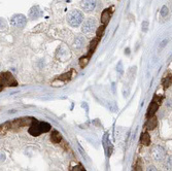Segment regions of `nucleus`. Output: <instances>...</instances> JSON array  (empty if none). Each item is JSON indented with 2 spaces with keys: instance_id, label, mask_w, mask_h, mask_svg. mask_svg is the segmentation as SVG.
Masks as SVG:
<instances>
[{
  "instance_id": "obj_2",
  "label": "nucleus",
  "mask_w": 172,
  "mask_h": 171,
  "mask_svg": "<svg viewBox=\"0 0 172 171\" xmlns=\"http://www.w3.org/2000/svg\"><path fill=\"white\" fill-rule=\"evenodd\" d=\"M51 130V125L44 122H36L29 128V133L32 136H38L41 133H46Z\"/></svg>"
},
{
  "instance_id": "obj_20",
  "label": "nucleus",
  "mask_w": 172,
  "mask_h": 171,
  "mask_svg": "<svg viewBox=\"0 0 172 171\" xmlns=\"http://www.w3.org/2000/svg\"><path fill=\"white\" fill-rule=\"evenodd\" d=\"M134 171H142V163H141L140 159H138L137 163H136V165H135Z\"/></svg>"
},
{
  "instance_id": "obj_11",
  "label": "nucleus",
  "mask_w": 172,
  "mask_h": 171,
  "mask_svg": "<svg viewBox=\"0 0 172 171\" xmlns=\"http://www.w3.org/2000/svg\"><path fill=\"white\" fill-rule=\"evenodd\" d=\"M145 126H146V128L149 129V130H154V129H156L157 127H158V119H157L155 116L149 117Z\"/></svg>"
},
{
  "instance_id": "obj_25",
  "label": "nucleus",
  "mask_w": 172,
  "mask_h": 171,
  "mask_svg": "<svg viewBox=\"0 0 172 171\" xmlns=\"http://www.w3.org/2000/svg\"><path fill=\"white\" fill-rule=\"evenodd\" d=\"M168 105V107H171L172 106V100L171 99H169V100H167V101H166V106Z\"/></svg>"
},
{
  "instance_id": "obj_28",
  "label": "nucleus",
  "mask_w": 172,
  "mask_h": 171,
  "mask_svg": "<svg viewBox=\"0 0 172 171\" xmlns=\"http://www.w3.org/2000/svg\"><path fill=\"white\" fill-rule=\"evenodd\" d=\"M52 171H59V170H52Z\"/></svg>"
},
{
  "instance_id": "obj_27",
  "label": "nucleus",
  "mask_w": 172,
  "mask_h": 171,
  "mask_svg": "<svg viewBox=\"0 0 172 171\" xmlns=\"http://www.w3.org/2000/svg\"><path fill=\"white\" fill-rule=\"evenodd\" d=\"M118 65H122V63H120V64H118ZM118 71H120V72H122V68H121V67H120V69H118Z\"/></svg>"
},
{
  "instance_id": "obj_12",
  "label": "nucleus",
  "mask_w": 172,
  "mask_h": 171,
  "mask_svg": "<svg viewBox=\"0 0 172 171\" xmlns=\"http://www.w3.org/2000/svg\"><path fill=\"white\" fill-rule=\"evenodd\" d=\"M86 45V39L82 36H76L74 41H73V46L76 50H81Z\"/></svg>"
},
{
  "instance_id": "obj_23",
  "label": "nucleus",
  "mask_w": 172,
  "mask_h": 171,
  "mask_svg": "<svg viewBox=\"0 0 172 171\" xmlns=\"http://www.w3.org/2000/svg\"><path fill=\"white\" fill-rule=\"evenodd\" d=\"M168 41H169V39H164V40H163L162 42H161V45H160V48H159V50H162L163 48H164V46H165L168 43Z\"/></svg>"
},
{
  "instance_id": "obj_13",
  "label": "nucleus",
  "mask_w": 172,
  "mask_h": 171,
  "mask_svg": "<svg viewBox=\"0 0 172 171\" xmlns=\"http://www.w3.org/2000/svg\"><path fill=\"white\" fill-rule=\"evenodd\" d=\"M171 85H172V74L171 73H167L162 78V86L164 89H168Z\"/></svg>"
},
{
  "instance_id": "obj_8",
  "label": "nucleus",
  "mask_w": 172,
  "mask_h": 171,
  "mask_svg": "<svg viewBox=\"0 0 172 171\" xmlns=\"http://www.w3.org/2000/svg\"><path fill=\"white\" fill-rule=\"evenodd\" d=\"M161 98H159L158 96H156L155 98L153 99L152 103L150 104L149 106V109H147V113H146V117H154V114L157 113V110H158L160 104H161Z\"/></svg>"
},
{
  "instance_id": "obj_1",
  "label": "nucleus",
  "mask_w": 172,
  "mask_h": 171,
  "mask_svg": "<svg viewBox=\"0 0 172 171\" xmlns=\"http://www.w3.org/2000/svg\"><path fill=\"white\" fill-rule=\"evenodd\" d=\"M84 14L81 10H73L67 14V23L71 27H78L84 21Z\"/></svg>"
},
{
  "instance_id": "obj_22",
  "label": "nucleus",
  "mask_w": 172,
  "mask_h": 171,
  "mask_svg": "<svg viewBox=\"0 0 172 171\" xmlns=\"http://www.w3.org/2000/svg\"><path fill=\"white\" fill-rule=\"evenodd\" d=\"M71 171H85V170H84V168H82V165H78V166L73 167Z\"/></svg>"
},
{
  "instance_id": "obj_15",
  "label": "nucleus",
  "mask_w": 172,
  "mask_h": 171,
  "mask_svg": "<svg viewBox=\"0 0 172 171\" xmlns=\"http://www.w3.org/2000/svg\"><path fill=\"white\" fill-rule=\"evenodd\" d=\"M140 142H141V144H143V145H145V146H147V145H150V144L152 140H150V134L147 133V132L141 134Z\"/></svg>"
},
{
  "instance_id": "obj_9",
  "label": "nucleus",
  "mask_w": 172,
  "mask_h": 171,
  "mask_svg": "<svg viewBox=\"0 0 172 171\" xmlns=\"http://www.w3.org/2000/svg\"><path fill=\"white\" fill-rule=\"evenodd\" d=\"M96 0H82L81 6L86 13H92L96 8Z\"/></svg>"
},
{
  "instance_id": "obj_24",
  "label": "nucleus",
  "mask_w": 172,
  "mask_h": 171,
  "mask_svg": "<svg viewBox=\"0 0 172 171\" xmlns=\"http://www.w3.org/2000/svg\"><path fill=\"white\" fill-rule=\"evenodd\" d=\"M5 27H6V26H5V20L4 19H1V30L2 29H5Z\"/></svg>"
},
{
  "instance_id": "obj_5",
  "label": "nucleus",
  "mask_w": 172,
  "mask_h": 171,
  "mask_svg": "<svg viewBox=\"0 0 172 171\" xmlns=\"http://www.w3.org/2000/svg\"><path fill=\"white\" fill-rule=\"evenodd\" d=\"M97 26V22L94 18H89L82 23V32L85 34H89L91 32H93L95 29H96Z\"/></svg>"
},
{
  "instance_id": "obj_3",
  "label": "nucleus",
  "mask_w": 172,
  "mask_h": 171,
  "mask_svg": "<svg viewBox=\"0 0 172 171\" xmlns=\"http://www.w3.org/2000/svg\"><path fill=\"white\" fill-rule=\"evenodd\" d=\"M150 156H152L153 160L156 162H163L167 157V152L166 149L160 144H157V145H154L152 149V152H150Z\"/></svg>"
},
{
  "instance_id": "obj_16",
  "label": "nucleus",
  "mask_w": 172,
  "mask_h": 171,
  "mask_svg": "<svg viewBox=\"0 0 172 171\" xmlns=\"http://www.w3.org/2000/svg\"><path fill=\"white\" fill-rule=\"evenodd\" d=\"M163 168L165 170H172V156H167L166 159L163 161Z\"/></svg>"
},
{
  "instance_id": "obj_21",
  "label": "nucleus",
  "mask_w": 172,
  "mask_h": 171,
  "mask_svg": "<svg viewBox=\"0 0 172 171\" xmlns=\"http://www.w3.org/2000/svg\"><path fill=\"white\" fill-rule=\"evenodd\" d=\"M146 171H158V168H157L155 165H149L146 167Z\"/></svg>"
},
{
  "instance_id": "obj_10",
  "label": "nucleus",
  "mask_w": 172,
  "mask_h": 171,
  "mask_svg": "<svg viewBox=\"0 0 172 171\" xmlns=\"http://www.w3.org/2000/svg\"><path fill=\"white\" fill-rule=\"evenodd\" d=\"M41 14H42V11L39 8V6H33L30 8V10H29V18H30L31 20H37L38 18L41 17Z\"/></svg>"
},
{
  "instance_id": "obj_26",
  "label": "nucleus",
  "mask_w": 172,
  "mask_h": 171,
  "mask_svg": "<svg viewBox=\"0 0 172 171\" xmlns=\"http://www.w3.org/2000/svg\"><path fill=\"white\" fill-rule=\"evenodd\" d=\"M125 52H127V53H126L127 55H129V54H130V53H129V52H130V50H129V49H127V51H125Z\"/></svg>"
},
{
  "instance_id": "obj_19",
  "label": "nucleus",
  "mask_w": 172,
  "mask_h": 171,
  "mask_svg": "<svg viewBox=\"0 0 172 171\" xmlns=\"http://www.w3.org/2000/svg\"><path fill=\"white\" fill-rule=\"evenodd\" d=\"M141 28H142V32H146L147 29H149V21H143L141 24Z\"/></svg>"
},
{
  "instance_id": "obj_6",
  "label": "nucleus",
  "mask_w": 172,
  "mask_h": 171,
  "mask_svg": "<svg viewBox=\"0 0 172 171\" xmlns=\"http://www.w3.org/2000/svg\"><path fill=\"white\" fill-rule=\"evenodd\" d=\"M17 81L14 79L13 74L10 72H3L1 73V86H5V87H16Z\"/></svg>"
},
{
  "instance_id": "obj_14",
  "label": "nucleus",
  "mask_w": 172,
  "mask_h": 171,
  "mask_svg": "<svg viewBox=\"0 0 172 171\" xmlns=\"http://www.w3.org/2000/svg\"><path fill=\"white\" fill-rule=\"evenodd\" d=\"M110 14H111L110 10H108V8H107V10H105L102 13V14H101V23L104 26L109 22V19H110Z\"/></svg>"
},
{
  "instance_id": "obj_7",
  "label": "nucleus",
  "mask_w": 172,
  "mask_h": 171,
  "mask_svg": "<svg viewBox=\"0 0 172 171\" xmlns=\"http://www.w3.org/2000/svg\"><path fill=\"white\" fill-rule=\"evenodd\" d=\"M37 121L33 119V117H21L19 120H16L13 123L14 127H17V128H23L25 126H31L33 125L34 123H36Z\"/></svg>"
},
{
  "instance_id": "obj_18",
  "label": "nucleus",
  "mask_w": 172,
  "mask_h": 171,
  "mask_svg": "<svg viewBox=\"0 0 172 171\" xmlns=\"http://www.w3.org/2000/svg\"><path fill=\"white\" fill-rule=\"evenodd\" d=\"M169 14V8L167 7V5H164V6H162L161 10H160V14H161V17L165 18L167 17Z\"/></svg>"
},
{
  "instance_id": "obj_4",
  "label": "nucleus",
  "mask_w": 172,
  "mask_h": 171,
  "mask_svg": "<svg viewBox=\"0 0 172 171\" xmlns=\"http://www.w3.org/2000/svg\"><path fill=\"white\" fill-rule=\"evenodd\" d=\"M10 25L14 28H25V26L27 25V18L22 14H14L10 19Z\"/></svg>"
},
{
  "instance_id": "obj_17",
  "label": "nucleus",
  "mask_w": 172,
  "mask_h": 171,
  "mask_svg": "<svg viewBox=\"0 0 172 171\" xmlns=\"http://www.w3.org/2000/svg\"><path fill=\"white\" fill-rule=\"evenodd\" d=\"M51 140L54 143H60V141L62 140L61 134L59 133L58 131H53L52 132V135H51Z\"/></svg>"
}]
</instances>
